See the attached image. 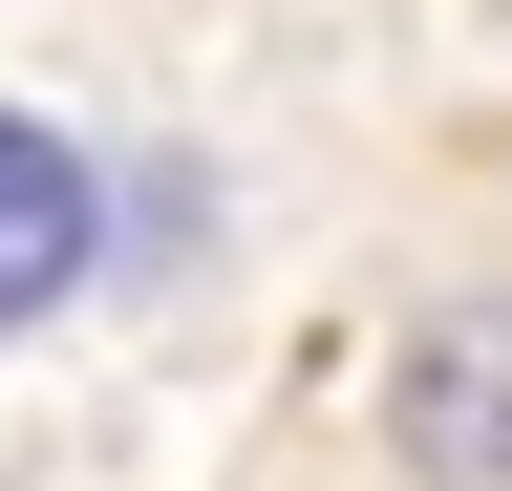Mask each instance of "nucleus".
Instances as JSON below:
<instances>
[{
    "label": "nucleus",
    "mask_w": 512,
    "mask_h": 491,
    "mask_svg": "<svg viewBox=\"0 0 512 491\" xmlns=\"http://www.w3.org/2000/svg\"><path fill=\"white\" fill-rule=\"evenodd\" d=\"M384 470H427V491H512V278L427 299V321L384 342Z\"/></svg>",
    "instance_id": "1"
},
{
    "label": "nucleus",
    "mask_w": 512,
    "mask_h": 491,
    "mask_svg": "<svg viewBox=\"0 0 512 491\" xmlns=\"http://www.w3.org/2000/svg\"><path fill=\"white\" fill-rule=\"evenodd\" d=\"M64 299H107V150L64 107H0V342H43Z\"/></svg>",
    "instance_id": "2"
}]
</instances>
